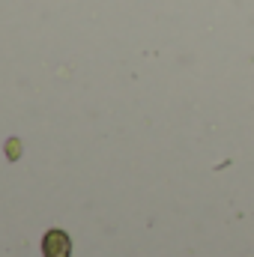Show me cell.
<instances>
[{
	"label": "cell",
	"mask_w": 254,
	"mask_h": 257,
	"mask_svg": "<svg viewBox=\"0 0 254 257\" xmlns=\"http://www.w3.org/2000/svg\"><path fill=\"white\" fill-rule=\"evenodd\" d=\"M42 254L45 257H69L72 254V242L63 230H48L42 239Z\"/></svg>",
	"instance_id": "1"
},
{
	"label": "cell",
	"mask_w": 254,
	"mask_h": 257,
	"mask_svg": "<svg viewBox=\"0 0 254 257\" xmlns=\"http://www.w3.org/2000/svg\"><path fill=\"white\" fill-rule=\"evenodd\" d=\"M18 150H21V147H18V141H9V144H6V153H9V159H18Z\"/></svg>",
	"instance_id": "2"
}]
</instances>
